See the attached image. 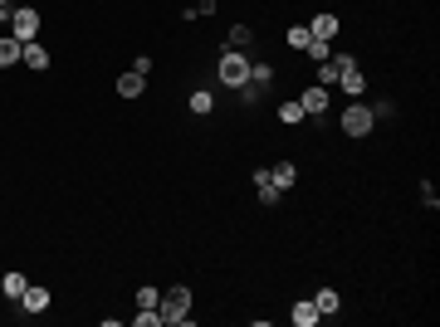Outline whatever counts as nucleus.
Here are the masks:
<instances>
[{
  "instance_id": "nucleus-1",
  "label": "nucleus",
  "mask_w": 440,
  "mask_h": 327,
  "mask_svg": "<svg viewBox=\"0 0 440 327\" xmlns=\"http://www.w3.org/2000/svg\"><path fill=\"white\" fill-rule=\"evenodd\" d=\"M162 323L191 327V288H167L162 293Z\"/></svg>"
},
{
  "instance_id": "nucleus-2",
  "label": "nucleus",
  "mask_w": 440,
  "mask_h": 327,
  "mask_svg": "<svg viewBox=\"0 0 440 327\" xmlns=\"http://www.w3.org/2000/svg\"><path fill=\"white\" fill-rule=\"evenodd\" d=\"M220 84H225V88H245V84H250V59H245L240 49H225V54H220Z\"/></svg>"
},
{
  "instance_id": "nucleus-3",
  "label": "nucleus",
  "mask_w": 440,
  "mask_h": 327,
  "mask_svg": "<svg viewBox=\"0 0 440 327\" xmlns=\"http://www.w3.org/2000/svg\"><path fill=\"white\" fill-rule=\"evenodd\" d=\"M372 127H377V117H372L367 103H347V108H342V132H347V137H367Z\"/></svg>"
},
{
  "instance_id": "nucleus-4",
  "label": "nucleus",
  "mask_w": 440,
  "mask_h": 327,
  "mask_svg": "<svg viewBox=\"0 0 440 327\" xmlns=\"http://www.w3.org/2000/svg\"><path fill=\"white\" fill-rule=\"evenodd\" d=\"M10 29H15V39H20V44H30V39L39 34V10H30V5L10 10Z\"/></svg>"
},
{
  "instance_id": "nucleus-5",
  "label": "nucleus",
  "mask_w": 440,
  "mask_h": 327,
  "mask_svg": "<svg viewBox=\"0 0 440 327\" xmlns=\"http://www.w3.org/2000/svg\"><path fill=\"white\" fill-rule=\"evenodd\" d=\"M299 108H304V117H323V112L332 108V93L323 88V84H313V88H304V98H299Z\"/></svg>"
},
{
  "instance_id": "nucleus-6",
  "label": "nucleus",
  "mask_w": 440,
  "mask_h": 327,
  "mask_svg": "<svg viewBox=\"0 0 440 327\" xmlns=\"http://www.w3.org/2000/svg\"><path fill=\"white\" fill-rule=\"evenodd\" d=\"M337 88H342V93H347V98H357V93H362V88H367V79H362V69H357V64H352V59H347V64H342V74H337Z\"/></svg>"
},
{
  "instance_id": "nucleus-7",
  "label": "nucleus",
  "mask_w": 440,
  "mask_h": 327,
  "mask_svg": "<svg viewBox=\"0 0 440 327\" xmlns=\"http://www.w3.org/2000/svg\"><path fill=\"white\" fill-rule=\"evenodd\" d=\"M20 59H25L34 74H44V69H49V49H44V44H34V39L25 44V54H20Z\"/></svg>"
},
{
  "instance_id": "nucleus-8",
  "label": "nucleus",
  "mask_w": 440,
  "mask_h": 327,
  "mask_svg": "<svg viewBox=\"0 0 440 327\" xmlns=\"http://www.w3.org/2000/svg\"><path fill=\"white\" fill-rule=\"evenodd\" d=\"M269 181H274L279 191H289V186L299 181V166H294V161H274V171H269Z\"/></svg>"
},
{
  "instance_id": "nucleus-9",
  "label": "nucleus",
  "mask_w": 440,
  "mask_h": 327,
  "mask_svg": "<svg viewBox=\"0 0 440 327\" xmlns=\"http://www.w3.org/2000/svg\"><path fill=\"white\" fill-rule=\"evenodd\" d=\"M20 303H25V313H44V308H49V288H34V283H30V288L20 293Z\"/></svg>"
},
{
  "instance_id": "nucleus-10",
  "label": "nucleus",
  "mask_w": 440,
  "mask_h": 327,
  "mask_svg": "<svg viewBox=\"0 0 440 327\" xmlns=\"http://www.w3.org/2000/svg\"><path fill=\"white\" fill-rule=\"evenodd\" d=\"M142 88H147V79H142V74H137V69H132V74H122V79H117V93H122V98H142Z\"/></svg>"
},
{
  "instance_id": "nucleus-11",
  "label": "nucleus",
  "mask_w": 440,
  "mask_h": 327,
  "mask_svg": "<svg viewBox=\"0 0 440 327\" xmlns=\"http://www.w3.org/2000/svg\"><path fill=\"white\" fill-rule=\"evenodd\" d=\"M254 191H259V201H264V206H274V201H279V186L269 181V171H254Z\"/></svg>"
},
{
  "instance_id": "nucleus-12",
  "label": "nucleus",
  "mask_w": 440,
  "mask_h": 327,
  "mask_svg": "<svg viewBox=\"0 0 440 327\" xmlns=\"http://www.w3.org/2000/svg\"><path fill=\"white\" fill-rule=\"evenodd\" d=\"M20 54H25V44H20V39H0V69L20 64Z\"/></svg>"
},
{
  "instance_id": "nucleus-13",
  "label": "nucleus",
  "mask_w": 440,
  "mask_h": 327,
  "mask_svg": "<svg viewBox=\"0 0 440 327\" xmlns=\"http://www.w3.org/2000/svg\"><path fill=\"white\" fill-rule=\"evenodd\" d=\"M309 34H313V39H332V34H337V15H318Z\"/></svg>"
},
{
  "instance_id": "nucleus-14",
  "label": "nucleus",
  "mask_w": 440,
  "mask_h": 327,
  "mask_svg": "<svg viewBox=\"0 0 440 327\" xmlns=\"http://www.w3.org/2000/svg\"><path fill=\"white\" fill-rule=\"evenodd\" d=\"M318 318H323V313H318L313 303H294V323H299V327H313Z\"/></svg>"
},
{
  "instance_id": "nucleus-15",
  "label": "nucleus",
  "mask_w": 440,
  "mask_h": 327,
  "mask_svg": "<svg viewBox=\"0 0 440 327\" xmlns=\"http://www.w3.org/2000/svg\"><path fill=\"white\" fill-rule=\"evenodd\" d=\"M191 112H201V117H206V112H216V93L196 88V93H191Z\"/></svg>"
},
{
  "instance_id": "nucleus-16",
  "label": "nucleus",
  "mask_w": 440,
  "mask_h": 327,
  "mask_svg": "<svg viewBox=\"0 0 440 327\" xmlns=\"http://www.w3.org/2000/svg\"><path fill=\"white\" fill-rule=\"evenodd\" d=\"M279 122H289V127H299V122H304V108H299V98L279 103Z\"/></svg>"
},
{
  "instance_id": "nucleus-17",
  "label": "nucleus",
  "mask_w": 440,
  "mask_h": 327,
  "mask_svg": "<svg viewBox=\"0 0 440 327\" xmlns=\"http://www.w3.org/2000/svg\"><path fill=\"white\" fill-rule=\"evenodd\" d=\"M250 84H254V88H269V84H274V69H269V64H250Z\"/></svg>"
},
{
  "instance_id": "nucleus-18",
  "label": "nucleus",
  "mask_w": 440,
  "mask_h": 327,
  "mask_svg": "<svg viewBox=\"0 0 440 327\" xmlns=\"http://www.w3.org/2000/svg\"><path fill=\"white\" fill-rule=\"evenodd\" d=\"M337 303H342V298H337V293H332V288H323V293H318V298H313V308H318V313H323V318H328V313H337Z\"/></svg>"
},
{
  "instance_id": "nucleus-19",
  "label": "nucleus",
  "mask_w": 440,
  "mask_h": 327,
  "mask_svg": "<svg viewBox=\"0 0 440 327\" xmlns=\"http://www.w3.org/2000/svg\"><path fill=\"white\" fill-rule=\"evenodd\" d=\"M25 288H30V279H25V274H5V293H10V298H20Z\"/></svg>"
},
{
  "instance_id": "nucleus-20",
  "label": "nucleus",
  "mask_w": 440,
  "mask_h": 327,
  "mask_svg": "<svg viewBox=\"0 0 440 327\" xmlns=\"http://www.w3.org/2000/svg\"><path fill=\"white\" fill-rule=\"evenodd\" d=\"M250 39H254V34H250V25H235V29H230V49H245Z\"/></svg>"
},
{
  "instance_id": "nucleus-21",
  "label": "nucleus",
  "mask_w": 440,
  "mask_h": 327,
  "mask_svg": "<svg viewBox=\"0 0 440 327\" xmlns=\"http://www.w3.org/2000/svg\"><path fill=\"white\" fill-rule=\"evenodd\" d=\"M309 39H313L309 25H294V29H289V44H294V49H309Z\"/></svg>"
},
{
  "instance_id": "nucleus-22",
  "label": "nucleus",
  "mask_w": 440,
  "mask_h": 327,
  "mask_svg": "<svg viewBox=\"0 0 440 327\" xmlns=\"http://www.w3.org/2000/svg\"><path fill=\"white\" fill-rule=\"evenodd\" d=\"M137 308H162V293L157 288H137Z\"/></svg>"
},
{
  "instance_id": "nucleus-23",
  "label": "nucleus",
  "mask_w": 440,
  "mask_h": 327,
  "mask_svg": "<svg viewBox=\"0 0 440 327\" xmlns=\"http://www.w3.org/2000/svg\"><path fill=\"white\" fill-rule=\"evenodd\" d=\"M162 323V308H142V313H137V327H157Z\"/></svg>"
},
{
  "instance_id": "nucleus-24",
  "label": "nucleus",
  "mask_w": 440,
  "mask_h": 327,
  "mask_svg": "<svg viewBox=\"0 0 440 327\" xmlns=\"http://www.w3.org/2000/svg\"><path fill=\"white\" fill-rule=\"evenodd\" d=\"M304 54H313V59L323 64V59H328V39H309V49H304Z\"/></svg>"
},
{
  "instance_id": "nucleus-25",
  "label": "nucleus",
  "mask_w": 440,
  "mask_h": 327,
  "mask_svg": "<svg viewBox=\"0 0 440 327\" xmlns=\"http://www.w3.org/2000/svg\"><path fill=\"white\" fill-rule=\"evenodd\" d=\"M196 10H201V15H211V10H216V0H196Z\"/></svg>"
},
{
  "instance_id": "nucleus-26",
  "label": "nucleus",
  "mask_w": 440,
  "mask_h": 327,
  "mask_svg": "<svg viewBox=\"0 0 440 327\" xmlns=\"http://www.w3.org/2000/svg\"><path fill=\"white\" fill-rule=\"evenodd\" d=\"M0 20H10V5H0Z\"/></svg>"
},
{
  "instance_id": "nucleus-27",
  "label": "nucleus",
  "mask_w": 440,
  "mask_h": 327,
  "mask_svg": "<svg viewBox=\"0 0 440 327\" xmlns=\"http://www.w3.org/2000/svg\"><path fill=\"white\" fill-rule=\"evenodd\" d=\"M0 5H10V0H0Z\"/></svg>"
}]
</instances>
